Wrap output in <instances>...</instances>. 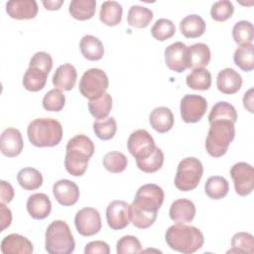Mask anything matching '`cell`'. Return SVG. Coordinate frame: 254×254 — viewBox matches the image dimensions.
<instances>
[{"instance_id":"603a6c76","label":"cell","mask_w":254,"mask_h":254,"mask_svg":"<svg viewBox=\"0 0 254 254\" xmlns=\"http://www.w3.org/2000/svg\"><path fill=\"white\" fill-rule=\"evenodd\" d=\"M174 114L166 106H159L153 109L149 116L151 127L158 133H167L174 126Z\"/></svg>"},{"instance_id":"c3c4849f","label":"cell","mask_w":254,"mask_h":254,"mask_svg":"<svg viewBox=\"0 0 254 254\" xmlns=\"http://www.w3.org/2000/svg\"><path fill=\"white\" fill-rule=\"evenodd\" d=\"M0 224H1V228L0 231H4L7 227L10 226L11 222H12V212L9 209V207H7L5 205V203L1 202L0 203Z\"/></svg>"},{"instance_id":"5b68a950","label":"cell","mask_w":254,"mask_h":254,"mask_svg":"<svg viewBox=\"0 0 254 254\" xmlns=\"http://www.w3.org/2000/svg\"><path fill=\"white\" fill-rule=\"evenodd\" d=\"M234 137L235 127L230 120H215L209 123L205 139L206 152L214 158L222 157L227 152Z\"/></svg>"},{"instance_id":"e575fe53","label":"cell","mask_w":254,"mask_h":254,"mask_svg":"<svg viewBox=\"0 0 254 254\" xmlns=\"http://www.w3.org/2000/svg\"><path fill=\"white\" fill-rule=\"evenodd\" d=\"M207 119L209 123L215 120H230L235 123L237 121V112L232 104L226 101H218L212 106Z\"/></svg>"},{"instance_id":"d6986e66","label":"cell","mask_w":254,"mask_h":254,"mask_svg":"<svg viewBox=\"0 0 254 254\" xmlns=\"http://www.w3.org/2000/svg\"><path fill=\"white\" fill-rule=\"evenodd\" d=\"M0 246L3 254H31L34 251L32 242L27 237L18 233L5 236Z\"/></svg>"},{"instance_id":"7bdbcfd3","label":"cell","mask_w":254,"mask_h":254,"mask_svg":"<svg viewBox=\"0 0 254 254\" xmlns=\"http://www.w3.org/2000/svg\"><path fill=\"white\" fill-rule=\"evenodd\" d=\"M42 103L47 111L59 112L64 107L65 96L61 89L53 88L44 95Z\"/></svg>"},{"instance_id":"1f68e13d","label":"cell","mask_w":254,"mask_h":254,"mask_svg":"<svg viewBox=\"0 0 254 254\" xmlns=\"http://www.w3.org/2000/svg\"><path fill=\"white\" fill-rule=\"evenodd\" d=\"M229 184L227 180L221 176L209 177L204 185V191L211 199H221L227 195Z\"/></svg>"},{"instance_id":"83f0119b","label":"cell","mask_w":254,"mask_h":254,"mask_svg":"<svg viewBox=\"0 0 254 254\" xmlns=\"http://www.w3.org/2000/svg\"><path fill=\"white\" fill-rule=\"evenodd\" d=\"M122 13V6L117 1H104L100 7L99 19L106 26L114 27L121 22Z\"/></svg>"},{"instance_id":"484cf974","label":"cell","mask_w":254,"mask_h":254,"mask_svg":"<svg viewBox=\"0 0 254 254\" xmlns=\"http://www.w3.org/2000/svg\"><path fill=\"white\" fill-rule=\"evenodd\" d=\"M79 49L82 56L88 61H99L104 55L102 42L92 35H85L81 38Z\"/></svg>"},{"instance_id":"44dd1931","label":"cell","mask_w":254,"mask_h":254,"mask_svg":"<svg viewBox=\"0 0 254 254\" xmlns=\"http://www.w3.org/2000/svg\"><path fill=\"white\" fill-rule=\"evenodd\" d=\"M194 203L187 198H179L171 204L169 215L170 218L176 223H188L192 221L195 216Z\"/></svg>"},{"instance_id":"d4e9b609","label":"cell","mask_w":254,"mask_h":254,"mask_svg":"<svg viewBox=\"0 0 254 254\" xmlns=\"http://www.w3.org/2000/svg\"><path fill=\"white\" fill-rule=\"evenodd\" d=\"M189 48V68H203L211 58L209 47L203 43H195Z\"/></svg>"},{"instance_id":"e0dca14e","label":"cell","mask_w":254,"mask_h":254,"mask_svg":"<svg viewBox=\"0 0 254 254\" xmlns=\"http://www.w3.org/2000/svg\"><path fill=\"white\" fill-rule=\"evenodd\" d=\"M24 148V142L21 132L13 127L6 128L0 138L1 153L9 158L17 157Z\"/></svg>"},{"instance_id":"7a4b0ae2","label":"cell","mask_w":254,"mask_h":254,"mask_svg":"<svg viewBox=\"0 0 254 254\" xmlns=\"http://www.w3.org/2000/svg\"><path fill=\"white\" fill-rule=\"evenodd\" d=\"M64 168L74 177L82 176L88 166V161L94 153V144L84 134H77L70 138L65 147Z\"/></svg>"},{"instance_id":"ba28073f","label":"cell","mask_w":254,"mask_h":254,"mask_svg":"<svg viewBox=\"0 0 254 254\" xmlns=\"http://www.w3.org/2000/svg\"><path fill=\"white\" fill-rule=\"evenodd\" d=\"M202 175L203 166L201 162L194 157H187L178 165L175 186L182 191L192 190L198 186Z\"/></svg>"},{"instance_id":"cb8c5ba5","label":"cell","mask_w":254,"mask_h":254,"mask_svg":"<svg viewBox=\"0 0 254 254\" xmlns=\"http://www.w3.org/2000/svg\"><path fill=\"white\" fill-rule=\"evenodd\" d=\"M76 78L75 67L71 64H64L56 69L53 75V84L61 90L69 91L74 87Z\"/></svg>"},{"instance_id":"f35d334b","label":"cell","mask_w":254,"mask_h":254,"mask_svg":"<svg viewBox=\"0 0 254 254\" xmlns=\"http://www.w3.org/2000/svg\"><path fill=\"white\" fill-rule=\"evenodd\" d=\"M232 37L236 44H251L254 39V29L251 22L241 20L235 23L232 28Z\"/></svg>"},{"instance_id":"681fc988","label":"cell","mask_w":254,"mask_h":254,"mask_svg":"<svg viewBox=\"0 0 254 254\" xmlns=\"http://www.w3.org/2000/svg\"><path fill=\"white\" fill-rule=\"evenodd\" d=\"M253 87H251L250 89H248L245 93H244V96H243V105L244 107L247 109V111H249L250 113H253L254 112V109H253Z\"/></svg>"},{"instance_id":"f1b7e54d","label":"cell","mask_w":254,"mask_h":254,"mask_svg":"<svg viewBox=\"0 0 254 254\" xmlns=\"http://www.w3.org/2000/svg\"><path fill=\"white\" fill-rule=\"evenodd\" d=\"M95 0H72L68 5V12L72 18L85 21L91 19L96 10Z\"/></svg>"},{"instance_id":"52a82bcc","label":"cell","mask_w":254,"mask_h":254,"mask_svg":"<svg viewBox=\"0 0 254 254\" xmlns=\"http://www.w3.org/2000/svg\"><path fill=\"white\" fill-rule=\"evenodd\" d=\"M75 242L68 224L64 220H54L45 233V248L50 254H70Z\"/></svg>"},{"instance_id":"74e56055","label":"cell","mask_w":254,"mask_h":254,"mask_svg":"<svg viewBox=\"0 0 254 254\" xmlns=\"http://www.w3.org/2000/svg\"><path fill=\"white\" fill-rule=\"evenodd\" d=\"M112 108V97L109 93L105 92L97 99L89 100L88 110L95 119L106 118Z\"/></svg>"},{"instance_id":"7dc6e473","label":"cell","mask_w":254,"mask_h":254,"mask_svg":"<svg viewBox=\"0 0 254 254\" xmlns=\"http://www.w3.org/2000/svg\"><path fill=\"white\" fill-rule=\"evenodd\" d=\"M0 198L1 202L9 203L14 198V189L10 183L0 181Z\"/></svg>"},{"instance_id":"4dcf8cb0","label":"cell","mask_w":254,"mask_h":254,"mask_svg":"<svg viewBox=\"0 0 254 254\" xmlns=\"http://www.w3.org/2000/svg\"><path fill=\"white\" fill-rule=\"evenodd\" d=\"M17 181L24 190H35L43 185V176L37 169L27 167L18 172Z\"/></svg>"},{"instance_id":"f907efd6","label":"cell","mask_w":254,"mask_h":254,"mask_svg":"<svg viewBox=\"0 0 254 254\" xmlns=\"http://www.w3.org/2000/svg\"><path fill=\"white\" fill-rule=\"evenodd\" d=\"M42 3L47 10L55 11L61 8V6L64 4V0H44Z\"/></svg>"},{"instance_id":"9c48e42d","label":"cell","mask_w":254,"mask_h":254,"mask_svg":"<svg viewBox=\"0 0 254 254\" xmlns=\"http://www.w3.org/2000/svg\"><path fill=\"white\" fill-rule=\"evenodd\" d=\"M109 80L106 73L97 67H92L83 72L78 88L83 97L94 100L102 96L108 88Z\"/></svg>"},{"instance_id":"2e32d148","label":"cell","mask_w":254,"mask_h":254,"mask_svg":"<svg viewBox=\"0 0 254 254\" xmlns=\"http://www.w3.org/2000/svg\"><path fill=\"white\" fill-rule=\"evenodd\" d=\"M53 193L56 200L64 206H70L76 203L80 194L77 185L66 179L59 180L54 184Z\"/></svg>"},{"instance_id":"9a60e30c","label":"cell","mask_w":254,"mask_h":254,"mask_svg":"<svg viewBox=\"0 0 254 254\" xmlns=\"http://www.w3.org/2000/svg\"><path fill=\"white\" fill-rule=\"evenodd\" d=\"M129 205L124 200H113L106 207V221L113 230H121L130 223Z\"/></svg>"},{"instance_id":"277c9868","label":"cell","mask_w":254,"mask_h":254,"mask_svg":"<svg viewBox=\"0 0 254 254\" xmlns=\"http://www.w3.org/2000/svg\"><path fill=\"white\" fill-rule=\"evenodd\" d=\"M27 135L35 147H54L62 141L63 126L53 118H37L29 123Z\"/></svg>"},{"instance_id":"ab89813d","label":"cell","mask_w":254,"mask_h":254,"mask_svg":"<svg viewBox=\"0 0 254 254\" xmlns=\"http://www.w3.org/2000/svg\"><path fill=\"white\" fill-rule=\"evenodd\" d=\"M103 167L112 174H119L125 171L128 165L126 156L118 151H111L103 157Z\"/></svg>"},{"instance_id":"4fadbf2b","label":"cell","mask_w":254,"mask_h":254,"mask_svg":"<svg viewBox=\"0 0 254 254\" xmlns=\"http://www.w3.org/2000/svg\"><path fill=\"white\" fill-rule=\"evenodd\" d=\"M156 147L151 134L145 129L133 131L127 141V148L130 154L137 160L148 157Z\"/></svg>"},{"instance_id":"5bb4252c","label":"cell","mask_w":254,"mask_h":254,"mask_svg":"<svg viewBox=\"0 0 254 254\" xmlns=\"http://www.w3.org/2000/svg\"><path fill=\"white\" fill-rule=\"evenodd\" d=\"M165 63L176 72H183L189 68V48L182 42H175L165 50Z\"/></svg>"},{"instance_id":"ee69618b","label":"cell","mask_w":254,"mask_h":254,"mask_svg":"<svg viewBox=\"0 0 254 254\" xmlns=\"http://www.w3.org/2000/svg\"><path fill=\"white\" fill-rule=\"evenodd\" d=\"M234 12L233 4L229 0H219L212 4L210 16L214 21L224 22L231 18Z\"/></svg>"},{"instance_id":"30bf717a","label":"cell","mask_w":254,"mask_h":254,"mask_svg":"<svg viewBox=\"0 0 254 254\" xmlns=\"http://www.w3.org/2000/svg\"><path fill=\"white\" fill-rule=\"evenodd\" d=\"M235 192L240 196L250 194L254 188V169L246 162H238L230 169Z\"/></svg>"},{"instance_id":"f546056e","label":"cell","mask_w":254,"mask_h":254,"mask_svg":"<svg viewBox=\"0 0 254 254\" xmlns=\"http://www.w3.org/2000/svg\"><path fill=\"white\" fill-rule=\"evenodd\" d=\"M153 19V12L151 9L140 6L132 5L127 14V22L131 27L134 28H146Z\"/></svg>"},{"instance_id":"7c38bea8","label":"cell","mask_w":254,"mask_h":254,"mask_svg":"<svg viewBox=\"0 0 254 254\" xmlns=\"http://www.w3.org/2000/svg\"><path fill=\"white\" fill-rule=\"evenodd\" d=\"M74 225L77 232L82 236L97 234L102 227L98 210L88 206L79 209L74 216Z\"/></svg>"},{"instance_id":"d590c367","label":"cell","mask_w":254,"mask_h":254,"mask_svg":"<svg viewBox=\"0 0 254 254\" xmlns=\"http://www.w3.org/2000/svg\"><path fill=\"white\" fill-rule=\"evenodd\" d=\"M187 84L190 88L194 90H207L211 85V74L203 68L192 69L187 75Z\"/></svg>"},{"instance_id":"bcb514c9","label":"cell","mask_w":254,"mask_h":254,"mask_svg":"<svg viewBox=\"0 0 254 254\" xmlns=\"http://www.w3.org/2000/svg\"><path fill=\"white\" fill-rule=\"evenodd\" d=\"M109 254L110 248L108 244L101 240L91 241L85 245L84 248V254Z\"/></svg>"},{"instance_id":"f6af8a7d","label":"cell","mask_w":254,"mask_h":254,"mask_svg":"<svg viewBox=\"0 0 254 254\" xmlns=\"http://www.w3.org/2000/svg\"><path fill=\"white\" fill-rule=\"evenodd\" d=\"M117 254H137L142 252L139 239L133 235H124L116 243Z\"/></svg>"},{"instance_id":"3957f363","label":"cell","mask_w":254,"mask_h":254,"mask_svg":"<svg viewBox=\"0 0 254 254\" xmlns=\"http://www.w3.org/2000/svg\"><path fill=\"white\" fill-rule=\"evenodd\" d=\"M165 240L171 249L184 254H190L202 247L204 237L195 226L176 223L167 229Z\"/></svg>"},{"instance_id":"8992f818","label":"cell","mask_w":254,"mask_h":254,"mask_svg":"<svg viewBox=\"0 0 254 254\" xmlns=\"http://www.w3.org/2000/svg\"><path fill=\"white\" fill-rule=\"evenodd\" d=\"M53 67V59L46 52L35 53L29 63V67L24 73L22 83L28 91L37 92L42 90L46 83L47 77Z\"/></svg>"},{"instance_id":"6da1fadb","label":"cell","mask_w":254,"mask_h":254,"mask_svg":"<svg viewBox=\"0 0 254 254\" xmlns=\"http://www.w3.org/2000/svg\"><path fill=\"white\" fill-rule=\"evenodd\" d=\"M164 198V190L158 185L146 184L141 186L136 191L134 200L129 205L132 224L140 229H146L153 225Z\"/></svg>"},{"instance_id":"b9f144b4","label":"cell","mask_w":254,"mask_h":254,"mask_svg":"<svg viewBox=\"0 0 254 254\" xmlns=\"http://www.w3.org/2000/svg\"><path fill=\"white\" fill-rule=\"evenodd\" d=\"M176 33L175 24L166 18L158 19L151 28V34L157 41L163 42L172 38Z\"/></svg>"},{"instance_id":"836d02e7","label":"cell","mask_w":254,"mask_h":254,"mask_svg":"<svg viewBox=\"0 0 254 254\" xmlns=\"http://www.w3.org/2000/svg\"><path fill=\"white\" fill-rule=\"evenodd\" d=\"M164 153L159 147H155L152 153L143 159H137L136 160V165L139 170H141L144 173H155L159 171L163 164H164Z\"/></svg>"},{"instance_id":"4316f807","label":"cell","mask_w":254,"mask_h":254,"mask_svg":"<svg viewBox=\"0 0 254 254\" xmlns=\"http://www.w3.org/2000/svg\"><path fill=\"white\" fill-rule=\"evenodd\" d=\"M180 30L186 38H198L205 32V22L199 15L190 14L182 19Z\"/></svg>"},{"instance_id":"d6a6232c","label":"cell","mask_w":254,"mask_h":254,"mask_svg":"<svg viewBox=\"0 0 254 254\" xmlns=\"http://www.w3.org/2000/svg\"><path fill=\"white\" fill-rule=\"evenodd\" d=\"M254 47L251 44L240 45L234 52V64L244 71H251L254 68Z\"/></svg>"},{"instance_id":"ac0fdd59","label":"cell","mask_w":254,"mask_h":254,"mask_svg":"<svg viewBox=\"0 0 254 254\" xmlns=\"http://www.w3.org/2000/svg\"><path fill=\"white\" fill-rule=\"evenodd\" d=\"M38 10V3L35 0H11L6 3L8 16L16 20L34 19Z\"/></svg>"},{"instance_id":"60d3db41","label":"cell","mask_w":254,"mask_h":254,"mask_svg":"<svg viewBox=\"0 0 254 254\" xmlns=\"http://www.w3.org/2000/svg\"><path fill=\"white\" fill-rule=\"evenodd\" d=\"M117 123L114 117H106L93 122V132L101 140H110L115 136Z\"/></svg>"},{"instance_id":"8fae6325","label":"cell","mask_w":254,"mask_h":254,"mask_svg":"<svg viewBox=\"0 0 254 254\" xmlns=\"http://www.w3.org/2000/svg\"><path fill=\"white\" fill-rule=\"evenodd\" d=\"M207 109V101L198 94H186L181 99V116L186 123L198 122Z\"/></svg>"},{"instance_id":"ffe728a7","label":"cell","mask_w":254,"mask_h":254,"mask_svg":"<svg viewBox=\"0 0 254 254\" xmlns=\"http://www.w3.org/2000/svg\"><path fill=\"white\" fill-rule=\"evenodd\" d=\"M216 86L224 94H234L242 86V76L235 69L225 67L216 76Z\"/></svg>"},{"instance_id":"7402d4cb","label":"cell","mask_w":254,"mask_h":254,"mask_svg":"<svg viewBox=\"0 0 254 254\" xmlns=\"http://www.w3.org/2000/svg\"><path fill=\"white\" fill-rule=\"evenodd\" d=\"M28 213L34 219H45L52 211V202L50 197L43 192H36L31 194L27 199Z\"/></svg>"},{"instance_id":"8d00e7d4","label":"cell","mask_w":254,"mask_h":254,"mask_svg":"<svg viewBox=\"0 0 254 254\" xmlns=\"http://www.w3.org/2000/svg\"><path fill=\"white\" fill-rule=\"evenodd\" d=\"M227 253H254L253 235L248 232H237L231 238V249Z\"/></svg>"}]
</instances>
